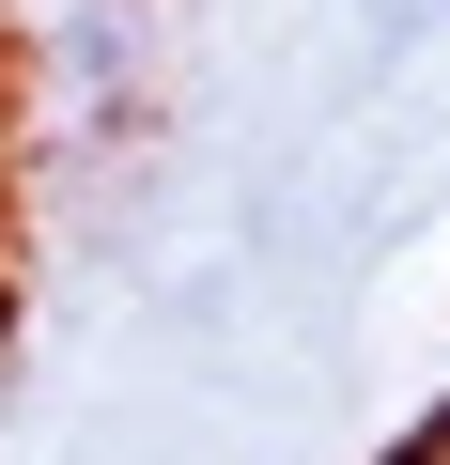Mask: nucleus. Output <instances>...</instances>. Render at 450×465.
<instances>
[]
</instances>
